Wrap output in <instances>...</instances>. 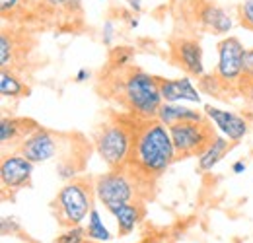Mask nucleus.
I'll use <instances>...</instances> for the list:
<instances>
[{
  "label": "nucleus",
  "instance_id": "2eb2a0df",
  "mask_svg": "<svg viewBox=\"0 0 253 243\" xmlns=\"http://www.w3.org/2000/svg\"><path fill=\"white\" fill-rule=\"evenodd\" d=\"M160 122H164L166 126H171L175 122H191V121H203V113H199L197 109H191L187 105H181V103H168L164 101L158 109V117Z\"/></svg>",
  "mask_w": 253,
  "mask_h": 243
},
{
  "label": "nucleus",
  "instance_id": "cd10ccee",
  "mask_svg": "<svg viewBox=\"0 0 253 243\" xmlns=\"http://www.w3.org/2000/svg\"><path fill=\"white\" fill-rule=\"evenodd\" d=\"M68 0H41V6L51 10V12H64Z\"/></svg>",
  "mask_w": 253,
  "mask_h": 243
},
{
  "label": "nucleus",
  "instance_id": "423d86ee",
  "mask_svg": "<svg viewBox=\"0 0 253 243\" xmlns=\"http://www.w3.org/2000/svg\"><path fill=\"white\" fill-rule=\"evenodd\" d=\"M246 47L234 35L224 37L218 43V62L214 76L220 80L226 90H238L244 80V61H246Z\"/></svg>",
  "mask_w": 253,
  "mask_h": 243
},
{
  "label": "nucleus",
  "instance_id": "bb28decb",
  "mask_svg": "<svg viewBox=\"0 0 253 243\" xmlns=\"http://www.w3.org/2000/svg\"><path fill=\"white\" fill-rule=\"evenodd\" d=\"M238 91H240L250 103H253V78H244L242 84H240V88H238Z\"/></svg>",
  "mask_w": 253,
  "mask_h": 243
},
{
  "label": "nucleus",
  "instance_id": "aec40b11",
  "mask_svg": "<svg viewBox=\"0 0 253 243\" xmlns=\"http://www.w3.org/2000/svg\"><path fill=\"white\" fill-rule=\"evenodd\" d=\"M86 232H88V240H94V242H109L111 240L109 230L103 226V222L99 218V212L95 208H92V212L88 216V228H86Z\"/></svg>",
  "mask_w": 253,
  "mask_h": 243
},
{
  "label": "nucleus",
  "instance_id": "7ed1b4c3",
  "mask_svg": "<svg viewBox=\"0 0 253 243\" xmlns=\"http://www.w3.org/2000/svg\"><path fill=\"white\" fill-rule=\"evenodd\" d=\"M138 121L140 119L128 115L115 117L99 124L94 136V146L97 156L109 169H121L126 165Z\"/></svg>",
  "mask_w": 253,
  "mask_h": 243
},
{
  "label": "nucleus",
  "instance_id": "2f4dec72",
  "mask_svg": "<svg viewBox=\"0 0 253 243\" xmlns=\"http://www.w3.org/2000/svg\"><path fill=\"white\" fill-rule=\"evenodd\" d=\"M126 2H128L130 10H132L134 14H140V12H142V2H140V0H126Z\"/></svg>",
  "mask_w": 253,
  "mask_h": 243
},
{
  "label": "nucleus",
  "instance_id": "f8f14e48",
  "mask_svg": "<svg viewBox=\"0 0 253 243\" xmlns=\"http://www.w3.org/2000/svg\"><path fill=\"white\" fill-rule=\"evenodd\" d=\"M205 115L234 144L244 140V136L248 134V128H250L248 121L238 113H232L228 109H218V107H212V105H205Z\"/></svg>",
  "mask_w": 253,
  "mask_h": 243
},
{
  "label": "nucleus",
  "instance_id": "412c9836",
  "mask_svg": "<svg viewBox=\"0 0 253 243\" xmlns=\"http://www.w3.org/2000/svg\"><path fill=\"white\" fill-rule=\"evenodd\" d=\"M88 232L82 226H72L57 238V243H86Z\"/></svg>",
  "mask_w": 253,
  "mask_h": 243
},
{
  "label": "nucleus",
  "instance_id": "6e6552de",
  "mask_svg": "<svg viewBox=\"0 0 253 243\" xmlns=\"http://www.w3.org/2000/svg\"><path fill=\"white\" fill-rule=\"evenodd\" d=\"M187 14L195 26L216 35L228 33L234 26V20L228 14V10L211 0H191L187 4Z\"/></svg>",
  "mask_w": 253,
  "mask_h": 243
},
{
  "label": "nucleus",
  "instance_id": "4468645a",
  "mask_svg": "<svg viewBox=\"0 0 253 243\" xmlns=\"http://www.w3.org/2000/svg\"><path fill=\"white\" fill-rule=\"evenodd\" d=\"M37 122L32 119H20V117H2L0 121V142L2 146L8 144H22L33 130H37Z\"/></svg>",
  "mask_w": 253,
  "mask_h": 243
},
{
  "label": "nucleus",
  "instance_id": "20e7f679",
  "mask_svg": "<svg viewBox=\"0 0 253 243\" xmlns=\"http://www.w3.org/2000/svg\"><path fill=\"white\" fill-rule=\"evenodd\" d=\"M94 183L90 179H70L61 187L53 201V210L64 228L80 226L94 208Z\"/></svg>",
  "mask_w": 253,
  "mask_h": 243
},
{
  "label": "nucleus",
  "instance_id": "dca6fc26",
  "mask_svg": "<svg viewBox=\"0 0 253 243\" xmlns=\"http://www.w3.org/2000/svg\"><path fill=\"white\" fill-rule=\"evenodd\" d=\"M111 216L117 220V228H119V234L126 236L130 234L136 224L140 222V218L144 216V208L138 204V202H125V204H115V206H109L107 208Z\"/></svg>",
  "mask_w": 253,
  "mask_h": 243
},
{
  "label": "nucleus",
  "instance_id": "c756f323",
  "mask_svg": "<svg viewBox=\"0 0 253 243\" xmlns=\"http://www.w3.org/2000/svg\"><path fill=\"white\" fill-rule=\"evenodd\" d=\"M88 78H90V70H88V68H80V70L76 72V76H74V80H76L78 84H80V82H86Z\"/></svg>",
  "mask_w": 253,
  "mask_h": 243
},
{
  "label": "nucleus",
  "instance_id": "a211bd4d",
  "mask_svg": "<svg viewBox=\"0 0 253 243\" xmlns=\"http://www.w3.org/2000/svg\"><path fill=\"white\" fill-rule=\"evenodd\" d=\"M28 91H30V88L22 82L20 76H16V72L12 68H2V72H0V93H2V97L16 99V97L28 95Z\"/></svg>",
  "mask_w": 253,
  "mask_h": 243
},
{
  "label": "nucleus",
  "instance_id": "473e14b6",
  "mask_svg": "<svg viewBox=\"0 0 253 243\" xmlns=\"http://www.w3.org/2000/svg\"><path fill=\"white\" fill-rule=\"evenodd\" d=\"M28 2H37V0H28Z\"/></svg>",
  "mask_w": 253,
  "mask_h": 243
},
{
  "label": "nucleus",
  "instance_id": "b1692460",
  "mask_svg": "<svg viewBox=\"0 0 253 243\" xmlns=\"http://www.w3.org/2000/svg\"><path fill=\"white\" fill-rule=\"evenodd\" d=\"M115 35H117L115 22H113V20H105V24H103V28H101V41H103V45L111 47L113 41H115Z\"/></svg>",
  "mask_w": 253,
  "mask_h": 243
},
{
  "label": "nucleus",
  "instance_id": "39448f33",
  "mask_svg": "<svg viewBox=\"0 0 253 243\" xmlns=\"http://www.w3.org/2000/svg\"><path fill=\"white\" fill-rule=\"evenodd\" d=\"M142 183L138 181L126 167L121 169H111L103 175H97L94 179L95 199L105 206H115V204H125L132 202L134 197L138 195V187Z\"/></svg>",
  "mask_w": 253,
  "mask_h": 243
},
{
  "label": "nucleus",
  "instance_id": "9d476101",
  "mask_svg": "<svg viewBox=\"0 0 253 243\" xmlns=\"http://www.w3.org/2000/svg\"><path fill=\"white\" fill-rule=\"evenodd\" d=\"M33 162H30L22 154H8L2 158L0 163V181L4 193L10 191V195L18 193L20 189L28 187L33 175Z\"/></svg>",
  "mask_w": 253,
  "mask_h": 243
},
{
  "label": "nucleus",
  "instance_id": "393cba45",
  "mask_svg": "<svg viewBox=\"0 0 253 243\" xmlns=\"http://www.w3.org/2000/svg\"><path fill=\"white\" fill-rule=\"evenodd\" d=\"M76 169H78V167H76L72 162H61V163H59V167H57L59 177H61L63 181H70V179H74V175L78 173Z\"/></svg>",
  "mask_w": 253,
  "mask_h": 243
},
{
  "label": "nucleus",
  "instance_id": "7c9ffc66",
  "mask_svg": "<svg viewBox=\"0 0 253 243\" xmlns=\"http://www.w3.org/2000/svg\"><path fill=\"white\" fill-rule=\"evenodd\" d=\"M232 171H234V173H244V171H246V162H244V160L234 162V163H232Z\"/></svg>",
  "mask_w": 253,
  "mask_h": 243
},
{
  "label": "nucleus",
  "instance_id": "6ab92c4d",
  "mask_svg": "<svg viewBox=\"0 0 253 243\" xmlns=\"http://www.w3.org/2000/svg\"><path fill=\"white\" fill-rule=\"evenodd\" d=\"M16 55V39L8 30L2 31L0 35V66L2 68H12Z\"/></svg>",
  "mask_w": 253,
  "mask_h": 243
},
{
  "label": "nucleus",
  "instance_id": "4be33fe9",
  "mask_svg": "<svg viewBox=\"0 0 253 243\" xmlns=\"http://www.w3.org/2000/svg\"><path fill=\"white\" fill-rule=\"evenodd\" d=\"M238 20L246 30L253 31V0H244L238 6Z\"/></svg>",
  "mask_w": 253,
  "mask_h": 243
},
{
  "label": "nucleus",
  "instance_id": "0eeeda50",
  "mask_svg": "<svg viewBox=\"0 0 253 243\" xmlns=\"http://www.w3.org/2000/svg\"><path fill=\"white\" fill-rule=\"evenodd\" d=\"M169 128L173 146L177 156H199L214 138V130L212 124L203 119V121H191V122H175Z\"/></svg>",
  "mask_w": 253,
  "mask_h": 243
},
{
  "label": "nucleus",
  "instance_id": "5701e85b",
  "mask_svg": "<svg viewBox=\"0 0 253 243\" xmlns=\"http://www.w3.org/2000/svg\"><path fill=\"white\" fill-rule=\"evenodd\" d=\"M132 61V51L126 49V47H117L113 53H111V68H126L128 62Z\"/></svg>",
  "mask_w": 253,
  "mask_h": 243
},
{
  "label": "nucleus",
  "instance_id": "f257e3e1",
  "mask_svg": "<svg viewBox=\"0 0 253 243\" xmlns=\"http://www.w3.org/2000/svg\"><path fill=\"white\" fill-rule=\"evenodd\" d=\"M177 152L169 128L158 119L138 121L126 169L142 183L150 185L160 179L175 162Z\"/></svg>",
  "mask_w": 253,
  "mask_h": 243
},
{
  "label": "nucleus",
  "instance_id": "9b49d317",
  "mask_svg": "<svg viewBox=\"0 0 253 243\" xmlns=\"http://www.w3.org/2000/svg\"><path fill=\"white\" fill-rule=\"evenodd\" d=\"M22 156H26L33 163H43L53 160L59 154V138L45 128H37L18 146Z\"/></svg>",
  "mask_w": 253,
  "mask_h": 243
},
{
  "label": "nucleus",
  "instance_id": "f03ea898",
  "mask_svg": "<svg viewBox=\"0 0 253 243\" xmlns=\"http://www.w3.org/2000/svg\"><path fill=\"white\" fill-rule=\"evenodd\" d=\"M103 78V76H101ZM107 95L123 105L128 115L136 119H156L160 105L164 103L160 93V78L136 66L111 68V76H105Z\"/></svg>",
  "mask_w": 253,
  "mask_h": 243
},
{
  "label": "nucleus",
  "instance_id": "ddd939ff",
  "mask_svg": "<svg viewBox=\"0 0 253 243\" xmlns=\"http://www.w3.org/2000/svg\"><path fill=\"white\" fill-rule=\"evenodd\" d=\"M160 93H162V99L168 103H181V101L201 103V93L193 86L191 76H183L177 80L160 78Z\"/></svg>",
  "mask_w": 253,
  "mask_h": 243
},
{
  "label": "nucleus",
  "instance_id": "1a4fd4ad",
  "mask_svg": "<svg viewBox=\"0 0 253 243\" xmlns=\"http://www.w3.org/2000/svg\"><path fill=\"white\" fill-rule=\"evenodd\" d=\"M171 62L183 68L191 78L205 76V62H203V47L193 37H177L171 41L169 47Z\"/></svg>",
  "mask_w": 253,
  "mask_h": 243
},
{
  "label": "nucleus",
  "instance_id": "f3484780",
  "mask_svg": "<svg viewBox=\"0 0 253 243\" xmlns=\"http://www.w3.org/2000/svg\"><path fill=\"white\" fill-rule=\"evenodd\" d=\"M232 146H234L232 140H226V138H222V136H216L203 152L199 154V160H197L199 171H201V173H207V171H211L212 167H216L218 162H222L224 156H228V152L232 150Z\"/></svg>",
  "mask_w": 253,
  "mask_h": 243
},
{
  "label": "nucleus",
  "instance_id": "c85d7f7f",
  "mask_svg": "<svg viewBox=\"0 0 253 243\" xmlns=\"http://www.w3.org/2000/svg\"><path fill=\"white\" fill-rule=\"evenodd\" d=\"M244 78H253V49L246 51V61H244Z\"/></svg>",
  "mask_w": 253,
  "mask_h": 243
},
{
  "label": "nucleus",
  "instance_id": "a878e982",
  "mask_svg": "<svg viewBox=\"0 0 253 243\" xmlns=\"http://www.w3.org/2000/svg\"><path fill=\"white\" fill-rule=\"evenodd\" d=\"M26 0H0V12L2 16H8V14H14Z\"/></svg>",
  "mask_w": 253,
  "mask_h": 243
}]
</instances>
